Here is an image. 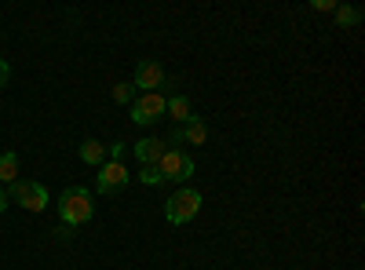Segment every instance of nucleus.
I'll list each match as a JSON object with an SVG mask.
<instances>
[{
    "label": "nucleus",
    "instance_id": "nucleus-2",
    "mask_svg": "<svg viewBox=\"0 0 365 270\" xmlns=\"http://www.w3.org/2000/svg\"><path fill=\"white\" fill-rule=\"evenodd\" d=\"M201 194L194 190V187H182V190H175L172 197H168V204H165V219L172 223V227H182V223H190L197 212H201Z\"/></svg>",
    "mask_w": 365,
    "mask_h": 270
},
{
    "label": "nucleus",
    "instance_id": "nucleus-12",
    "mask_svg": "<svg viewBox=\"0 0 365 270\" xmlns=\"http://www.w3.org/2000/svg\"><path fill=\"white\" fill-rule=\"evenodd\" d=\"M19 179V154H0V187H11Z\"/></svg>",
    "mask_w": 365,
    "mask_h": 270
},
{
    "label": "nucleus",
    "instance_id": "nucleus-4",
    "mask_svg": "<svg viewBox=\"0 0 365 270\" xmlns=\"http://www.w3.org/2000/svg\"><path fill=\"white\" fill-rule=\"evenodd\" d=\"M8 201L29 208V212H44L48 208V190L41 183H34V179H15V183L8 187Z\"/></svg>",
    "mask_w": 365,
    "mask_h": 270
},
{
    "label": "nucleus",
    "instance_id": "nucleus-18",
    "mask_svg": "<svg viewBox=\"0 0 365 270\" xmlns=\"http://www.w3.org/2000/svg\"><path fill=\"white\" fill-rule=\"evenodd\" d=\"M8 204H11V201H8V190L0 187V212H8Z\"/></svg>",
    "mask_w": 365,
    "mask_h": 270
},
{
    "label": "nucleus",
    "instance_id": "nucleus-1",
    "mask_svg": "<svg viewBox=\"0 0 365 270\" xmlns=\"http://www.w3.org/2000/svg\"><path fill=\"white\" fill-rule=\"evenodd\" d=\"M91 216H96V201H91L88 187H66L63 194H58V219H63V227L77 230Z\"/></svg>",
    "mask_w": 365,
    "mask_h": 270
},
{
    "label": "nucleus",
    "instance_id": "nucleus-14",
    "mask_svg": "<svg viewBox=\"0 0 365 270\" xmlns=\"http://www.w3.org/2000/svg\"><path fill=\"white\" fill-rule=\"evenodd\" d=\"M336 22L347 29V26H358L361 22V11L358 8H336Z\"/></svg>",
    "mask_w": 365,
    "mask_h": 270
},
{
    "label": "nucleus",
    "instance_id": "nucleus-9",
    "mask_svg": "<svg viewBox=\"0 0 365 270\" xmlns=\"http://www.w3.org/2000/svg\"><path fill=\"white\" fill-rule=\"evenodd\" d=\"M168 117H172V121H179V125L194 121V106H190V99H187V95H168Z\"/></svg>",
    "mask_w": 365,
    "mask_h": 270
},
{
    "label": "nucleus",
    "instance_id": "nucleus-5",
    "mask_svg": "<svg viewBox=\"0 0 365 270\" xmlns=\"http://www.w3.org/2000/svg\"><path fill=\"white\" fill-rule=\"evenodd\" d=\"M158 168H161L165 179H172V183H187V179L194 175V157L187 154V150H165Z\"/></svg>",
    "mask_w": 365,
    "mask_h": 270
},
{
    "label": "nucleus",
    "instance_id": "nucleus-17",
    "mask_svg": "<svg viewBox=\"0 0 365 270\" xmlns=\"http://www.w3.org/2000/svg\"><path fill=\"white\" fill-rule=\"evenodd\" d=\"M8 77H11V66L4 63V58H0V88H4V84H8Z\"/></svg>",
    "mask_w": 365,
    "mask_h": 270
},
{
    "label": "nucleus",
    "instance_id": "nucleus-3",
    "mask_svg": "<svg viewBox=\"0 0 365 270\" xmlns=\"http://www.w3.org/2000/svg\"><path fill=\"white\" fill-rule=\"evenodd\" d=\"M165 113H168V99L161 92H139L135 103L128 106V117L135 125H158L165 121Z\"/></svg>",
    "mask_w": 365,
    "mask_h": 270
},
{
    "label": "nucleus",
    "instance_id": "nucleus-7",
    "mask_svg": "<svg viewBox=\"0 0 365 270\" xmlns=\"http://www.w3.org/2000/svg\"><path fill=\"white\" fill-rule=\"evenodd\" d=\"M132 88L139 92H161L165 88V70H161V63H154V58H143V63L135 66V77H132Z\"/></svg>",
    "mask_w": 365,
    "mask_h": 270
},
{
    "label": "nucleus",
    "instance_id": "nucleus-11",
    "mask_svg": "<svg viewBox=\"0 0 365 270\" xmlns=\"http://www.w3.org/2000/svg\"><path fill=\"white\" fill-rule=\"evenodd\" d=\"M179 139H182V142H194V146H201V142L208 139V125L194 117V121H187V125L179 128Z\"/></svg>",
    "mask_w": 365,
    "mask_h": 270
},
{
    "label": "nucleus",
    "instance_id": "nucleus-16",
    "mask_svg": "<svg viewBox=\"0 0 365 270\" xmlns=\"http://www.w3.org/2000/svg\"><path fill=\"white\" fill-rule=\"evenodd\" d=\"M340 4H332V0H314V11H336Z\"/></svg>",
    "mask_w": 365,
    "mask_h": 270
},
{
    "label": "nucleus",
    "instance_id": "nucleus-10",
    "mask_svg": "<svg viewBox=\"0 0 365 270\" xmlns=\"http://www.w3.org/2000/svg\"><path fill=\"white\" fill-rule=\"evenodd\" d=\"M81 161H84V165H96V168L106 165V146H103L99 139H84V142H81Z\"/></svg>",
    "mask_w": 365,
    "mask_h": 270
},
{
    "label": "nucleus",
    "instance_id": "nucleus-8",
    "mask_svg": "<svg viewBox=\"0 0 365 270\" xmlns=\"http://www.w3.org/2000/svg\"><path fill=\"white\" fill-rule=\"evenodd\" d=\"M165 150H168V142H165V139L146 135V139H139V142L132 146V154H135V161H139L143 168H150V165H158V161L165 157Z\"/></svg>",
    "mask_w": 365,
    "mask_h": 270
},
{
    "label": "nucleus",
    "instance_id": "nucleus-15",
    "mask_svg": "<svg viewBox=\"0 0 365 270\" xmlns=\"http://www.w3.org/2000/svg\"><path fill=\"white\" fill-rule=\"evenodd\" d=\"M139 179H143L146 187H161V183H165V175H161V168H158V165L143 168V172H139Z\"/></svg>",
    "mask_w": 365,
    "mask_h": 270
},
{
    "label": "nucleus",
    "instance_id": "nucleus-6",
    "mask_svg": "<svg viewBox=\"0 0 365 270\" xmlns=\"http://www.w3.org/2000/svg\"><path fill=\"white\" fill-rule=\"evenodd\" d=\"M128 168H125V161H113V157H106V165H99V179H96V190L99 194H117V190H125L128 187Z\"/></svg>",
    "mask_w": 365,
    "mask_h": 270
},
{
    "label": "nucleus",
    "instance_id": "nucleus-13",
    "mask_svg": "<svg viewBox=\"0 0 365 270\" xmlns=\"http://www.w3.org/2000/svg\"><path fill=\"white\" fill-rule=\"evenodd\" d=\"M135 88H132V81H120V84H113V103H125V106H132L135 103Z\"/></svg>",
    "mask_w": 365,
    "mask_h": 270
}]
</instances>
